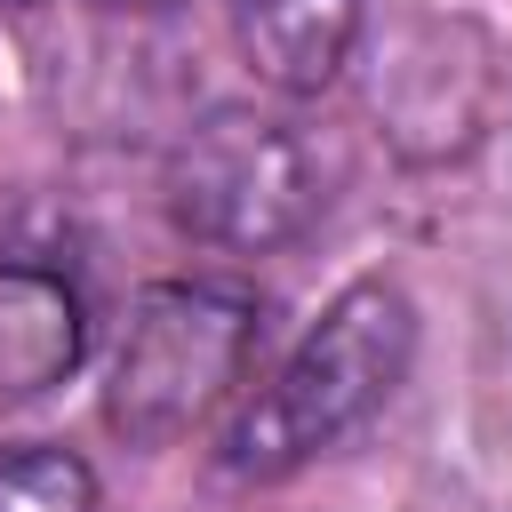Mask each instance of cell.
Returning a JSON list of instances; mask_svg holds the SVG:
<instances>
[{
  "instance_id": "4",
  "label": "cell",
  "mask_w": 512,
  "mask_h": 512,
  "mask_svg": "<svg viewBox=\"0 0 512 512\" xmlns=\"http://www.w3.org/2000/svg\"><path fill=\"white\" fill-rule=\"evenodd\" d=\"M456 40H464V16H408L376 48L368 96H376V120L392 128V144L408 160H448V152H472L488 136L504 64H496V48H480L472 64H456L448 56Z\"/></svg>"
},
{
  "instance_id": "5",
  "label": "cell",
  "mask_w": 512,
  "mask_h": 512,
  "mask_svg": "<svg viewBox=\"0 0 512 512\" xmlns=\"http://www.w3.org/2000/svg\"><path fill=\"white\" fill-rule=\"evenodd\" d=\"M88 360V296L64 264L0 256V408L48 400Z\"/></svg>"
},
{
  "instance_id": "1",
  "label": "cell",
  "mask_w": 512,
  "mask_h": 512,
  "mask_svg": "<svg viewBox=\"0 0 512 512\" xmlns=\"http://www.w3.org/2000/svg\"><path fill=\"white\" fill-rule=\"evenodd\" d=\"M416 368V304L400 280L360 272L328 296V312L296 336V352L272 368V384L232 416V432L216 440V472L272 488L288 472H304L312 456L344 448L360 424L384 416V400L408 384Z\"/></svg>"
},
{
  "instance_id": "6",
  "label": "cell",
  "mask_w": 512,
  "mask_h": 512,
  "mask_svg": "<svg viewBox=\"0 0 512 512\" xmlns=\"http://www.w3.org/2000/svg\"><path fill=\"white\" fill-rule=\"evenodd\" d=\"M248 72L280 96H320L344 80L368 32V0H224Z\"/></svg>"
},
{
  "instance_id": "3",
  "label": "cell",
  "mask_w": 512,
  "mask_h": 512,
  "mask_svg": "<svg viewBox=\"0 0 512 512\" xmlns=\"http://www.w3.org/2000/svg\"><path fill=\"white\" fill-rule=\"evenodd\" d=\"M160 208L192 248L216 256H272L304 240L328 208V168L312 136L256 104L200 112L160 168Z\"/></svg>"
},
{
  "instance_id": "8",
  "label": "cell",
  "mask_w": 512,
  "mask_h": 512,
  "mask_svg": "<svg viewBox=\"0 0 512 512\" xmlns=\"http://www.w3.org/2000/svg\"><path fill=\"white\" fill-rule=\"evenodd\" d=\"M104 8H136V16H168V8H184V0H104Z\"/></svg>"
},
{
  "instance_id": "2",
  "label": "cell",
  "mask_w": 512,
  "mask_h": 512,
  "mask_svg": "<svg viewBox=\"0 0 512 512\" xmlns=\"http://www.w3.org/2000/svg\"><path fill=\"white\" fill-rule=\"evenodd\" d=\"M264 344V304L224 280H152L112 344L104 424L120 448H176L192 440L240 384Z\"/></svg>"
},
{
  "instance_id": "7",
  "label": "cell",
  "mask_w": 512,
  "mask_h": 512,
  "mask_svg": "<svg viewBox=\"0 0 512 512\" xmlns=\"http://www.w3.org/2000/svg\"><path fill=\"white\" fill-rule=\"evenodd\" d=\"M0 512H96V472L64 440H8L0 448Z\"/></svg>"
},
{
  "instance_id": "9",
  "label": "cell",
  "mask_w": 512,
  "mask_h": 512,
  "mask_svg": "<svg viewBox=\"0 0 512 512\" xmlns=\"http://www.w3.org/2000/svg\"><path fill=\"white\" fill-rule=\"evenodd\" d=\"M0 8H40V0H0Z\"/></svg>"
}]
</instances>
